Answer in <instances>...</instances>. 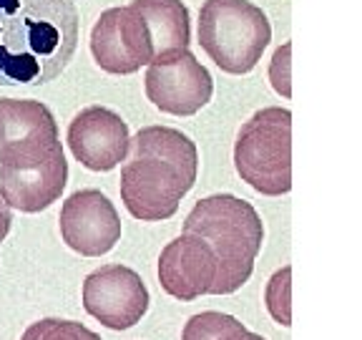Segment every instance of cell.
<instances>
[{
    "label": "cell",
    "instance_id": "6da1fadb",
    "mask_svg": "<svg viewBox=\"0 0 362 340\" xmlns=\"http://www.w3.org/2000/svg\"><path fill=\"white\" fill-rule=\"evenodd\" d=\"M76 0H0V86H43L78 45Z\"/></svg>",
    "mask_w": 362,
    "mask_h": 340
},
{
    "label": "cell",
    "instance_id": "7a4b0ae2",
    "mask_svg": "<svg viewBox=\"0 0 362 340\" xmlns=\"http://www.w3.org/2000/svg\"><path fill=\"white\" fill-rule=\"evenodd\" d=\"M121 169V202L141 222H164L197 184L199 154L187 134L171 126H146L129 139Z\"/></svg>",
    "mask_w": 362,
    "mask_h": 340
},
{
    "label": "cell",
    "instance_id": "3957f363",
    "mask_svg": "<svg viewBox=\"0 0 362 340\" xmlns=\"http://www.w3.org/2000/svg\"><path fill=\"white\" fill-rule=\"evenodd\" d=\"M184 232L199 234L214 249L219 275L209 295H232L252 278L264 242V225L247 199L234 194L199 199L184 220Z\"/></svg>",
    "mask_w": 362,
    "mask_h": 340
},
{
    "label": "cell",
    "instance_id": "277c9868",
    "mask_svg": "<svg viewBox=\"0 0 362 340\" xmlns=\"http://www.w3.org/2000/svg\"><path fill=\"white\" fill-rule=\"evenodd\" d=\"M269 40V21L249 0H206L199 11V45L224 74H249Z\"/></svg>",
    "mask_w": 362,
    "mask_h": 340
},
{
    "label": "cell",
    "instance_id": "5b68a950",
    "mask_svg": "<svg viewBox=\"0 0 362 340\" xmlns=\"http://www.w3.org/2000/svg\"><path fill=\"white\" fill-rule=\"evenodd\" d=\"M234 166L242 181L264 197L292 189V113L269 106L257 111L237 134Z\"/></svg>",
    "mask_w": 362,
    "mask_h": 340
},
{
    "label": "cell",
    "instance_id": "8992f818",
    "mask_svg": "<svg viewBox=\"0 0 362 340\" xmlns=\"http://www.w3.org/2000/svg\"><path fill=\"white\" fill-rule=\"evenodd\" d=\"M51 108L33 98H0V166L40 162L61 152Z\"/></svg>",
    "mask_w": 362,
    "mask_h": 340
},
{
    "label": "cell",
    "instance_id": "52a82bcc",
    "mask_svg": "<svg viewBox=\"0 0 362 340\" xmlns=\"http://www.w3.org/2000/svg\"><path fill=\"white\" fill-rule=\"evenodd\" d=\"M148 290L139 272L124 265H103L83 280V307L111 330H129L148 310Z\"/></svg>",
    "mask_w": 362,
    "mask_h": 340
},
{
    "label": "cell",
    "instance_id": "ba28073f",
    "mask_svg": "<svg viewBox=\"0 0 362 340\" xmlns=\"http://www.w3.org/2000/svg\"><path fill=\"white\" fill-rule=\"evenodd\" d=\"M90 53L106 74H136L153 58L144 18L131 6L103 11L90 30Z\"/></svg>",
    "mask_w": 362,
    "mask_h": 340
},
{
    "label": "cell",
    "instance_id": "9c48e42d",
    "mask_svg": "<svg viewBox=\"0 0 362 340\" xmlns=\"http://www.w3.org/2000/svg\"><path fill=\"white\" fill-rule=\"evenodd\" d=\"M146 96L158 111L171 116H194L214 96V79L192 51L161 63H148Z\"/></svg>",
    "mask_w": 362,
    "mask_h": 340
},
{
    "label": "cell",
    "instance_id": "30bf717a",
    "mask_svg": "<svg viewBox=\"0 0 362 340\" xmlns=\"http://www.w3.org/2000/svg\"><path fill=\"white\" fill-rule=\"evenodd\" d=\"M61 237L83 257H101L121 239V217L98 189L74 192L61 207Z\"/></svg>",
    "mask_w": 362,
    "mask_h": 340
},
{
    "label": "cell",
    "instance_id": "8fae6325",
    "mask_svg": "<svg viewBox=\"0 0 362 340\" xmlns=\"http://www.w3.org/2000/svg\"><path fill=\"white\" fill-rule=\"evenodd\" d=\"M216 275H219V262L214 249L199 234L184 232L161 249L158 285L176 300L192 302L202 295H209Z\"/></svg>",
    "mask_w": 362,
    "mask_h": 340
},
{
    "label": "cell",
    "instance_id": "7c38bea8",
    "mask_svg": "<svg viewBox=\"0 0 362 340\" xmlns=\"http://www.w3.org/2000/svg\"><path fill=\"white\" fill-rule=\"evenodd\" d=\"M129 126L106 106H88L68 126V147L90 171H111L129 154Z\"/></svg>",
    "mask_w": 362,
    "mask_h": 340
},
{
    "label": "cell",
    "instance_id": "4fadbf2b",
    "mask_svg": "<svg viewBox=\"0 0 362 340\" xmlns=\"http://www.w3.org/2000/svg\"><path fill=\"white\" fill-rule=\"evenodd\" d=\"M68 184L66 154L56 152L48 159L18 166H0V194L8 207L25 215L48 210L58 202Z\"/></svg>",
    "mask_w": 362,
    "mask_h": 340
},
{
    "label": "cell",
    "instance_id": "5bb4252c",
    "mask_svg": "<svg viewBox=\"0 0 362 340\" xmlns=\"http://www.w3.org/2000/svg\"><path fill=\"white\" fill-rule=\"evenodd\" d=\"M131 8L144 18L151 35V63L169 61L189 51L192 26L189 11L181 0H131Z\"/></svg>",
    "mask_w": 362,
    "mask_h": 340
},
{
    "label": "cell",
    "instance_id": "9a60e30c",
    "mask_svg": "<svg viewBox=\"0 0 362 340\" xmlns=\"http://www.w3.org/2000/svg\"><path fill=\"white\" fill-rule=\"evenodd\" d=\"M181 340H267L262 335L247 330L237 317L226 312H199L184 325Z\"/></svg>",
    "mask_w": 362,
    "mask_h": 340
},
{
    "label": "cell",
    "instance_id": "2e32d148",
    "mask_svg": "<svg viewBox=\"0 0 362 340\" xmlns=\"http://www.w3.org/2000/svg\"><path fill=\"white\" fill-rule=\"evenodd\" d=\"M21 340H101V335L76 320L43 317L38 323H30Z\"/></svg>",
    "mask_w": 362,
    "mask_h": 340
},
{
    "label": "cell",
    "instance_id": "e0dca14e",
    "mask_svg": "<svg viewBox=\"0 0 362 340\" xmlns=\"http://www.w3.org/2000/svg\"><path fill=\"white\" fill-rule=\"evenodd\" d=\"M11 225H13V212H11V207H8L6 199H3V194H0V242L8 237Z\"/></svg>",
    "mask_w": 362,
    "mask_h": 340
}]
</instances>
